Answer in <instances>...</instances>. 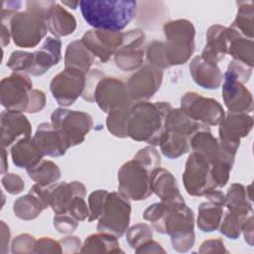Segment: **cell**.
<instances>
[{
    "instance_id": "obj_4",
    "label": "cell",
    "mask_w": 254,
    "mask_h": 254,
    "mask_svg": "<svg viewBox=\"0 0 254 254\" xmlns=\"http://www.w3.org/2000/svg\"><path fill=\"white\" fill-rule=\"evenodd\" d=\"M166 42L165 53L170 66L184 64L191 58L195 44V28L187 19L171 20L163 27Z\"/></svg>"
},
{
    "instance_id": "obj_55",
    "label": "cell",
    "mask_w": 254,
    "mask_h": 254,
    "mask_svg": "<svg viewBox=\"0 0 254 254\" xmlns=\"http://www.w3.org/2000/svg\"><path fill=\"white\" fill-rule=\"evenodd\" d=\"M136 253H166L165 249L156 241L149 240L135 249Z\"/></svg>"
},
{
    "instance_id": "obj_39",
    "label": "cell",
    "mask_w": 254,
    "mask_h": 254,
    "mask_svg": "<svg viewBox=\"0 0 254 254\" xmlns=\"http://www.w3.org/2000/svg\"><path fill=\"white\" fill-rule=\"evenodd\" d=\"M131 107H123L112 110L106 118V128L113 136L124 139L128 137L127 126Z\"/></svg>"
},
{
    "instance_id": "obj_15",
    "label": "cell",
    "mask_w": 254,
    "mask_h": 254,
    "mask_svg": "<svg viewBox=\"0 0 254 254\" xmlns=\"http://www.w3.org/2000/svg\"><path fill=\"white\" fill-rule=\"evenodd\" d=\"M145 34L140 29L123 33V41L114 55L116 65L123 71H134L140 68L144 62Z\"/></svg>"
},
{
    "instance_id": "obj_21",
    "label": "cell",
    "mask_w": 254,
    "mask_h": 254,
    "mask_svg": "<svg viewBox=\"0 0 254 254\" xmlns=\"http://www.w3.org/2000/svg\"><path fill=\"white\" fill-rule=\"evenodd\" d=\"M62 60V42L58 38L48 37L41 48L31 53V64L27 74L40 76Z\"/></svg>"
},
{
    "instance_id": "obj_8",
    "label": "cell",
    "mask_w": 254,
    "mask_h": 254,
    "mask_svg": "<svg viewBox=\"0 0 254 254\" xmlns=\"http://www.w3.org/2000/svg\"><path fill=\"white\" fill-rule=\"evenodd\" d=\"M11 38L14 44L20 48H34L48 30L47 21L33 11L27 10L16 13L9 23Z\"/></svg>"
},
{
    "instance_id": "obj_31",
    "label": "cell",
    "mask_w": 254,
    "mask_h": 254,
    "mask_svg": "<svg viewBox=\"0 0 254 254\" xmlns=\"http://www.w3.org/2000/svg\"><path fill=\"white\" fill-rule=\"evenodd\" d=\"M47 26L49 32L54 35L55 38L59 39L74 32L76 29V20L72 14L56 2L49 15Z\"/></svg>"
},
{
    "instance_id": "obj_45",
    "label": "cell",
    "mask_w": 254,
    "mask_h": 254,
    "mask_svg": "<svg viewBox=\"0 0 254 254\" xmlns=\"http://www.w3.org/2000/svg\"><path fill=\"white\" fill-rule=\"evenodd\" d=\"M37 240L34 236L28 233H22L17 235L11 244V252L13 254L18 253H35Z\"/></svg>"
},
{
    "instance_id": "obj_32",
    "label": "cell",
    "mask_w": 254,
    "mask_h": 254,
    "mask_svg": "<svg viewBox=\"0 0 254 254\" xmlns=\"http://www.w3.org/2000/svg\"><path fill=\"white\" fill-rule=\"evenodd\" d=\"M94 62V56L83 45L81 40L70 42L64 53V66L72 67L88 73Z\"/></svg>"
},
{
    "instance_id": "obj_3",
    "label": "cell",
    "mask_w": 254,
    "mask_h": 254,
    "mask_svg": "<svg viewBox=\"0 0 254 254\" xmlns=\"http://www.w3.org/2000/svg\"><path fill=\"white\" fill-rule=\"evenodd\" d=\"M79 7L85 22L93 29L121 31L135 18L137 2L133 0H82Z\"/></svg>"
},
{
    "instance_id": "obj_19",
    "label": "cell",
    "mask_w": 254,
    "mask_h": 254,
    "mask_svg": "<svg viewBox=\"0 0 254 254\" xmlns=\"http://www.w3.org/2000/svg\"><path fill=\"white\" fill-rule=\"evenodd\" d=\"M46 188L49 204L55 214L66 213L72 200L76 196L85 197L86 195L85 186L78 181H73L70 183H56Z\"/></svg>"
},
{
    "instance_id": "obj_57",
    "label": "cell",
    "mask_w": 254,
    "mask_h": 254,
    "mask_svg": "<svg viewBox=\"0 0 254 254\" xmlns=\"http://www.w3.org/2000/svg\"><path fill=\"white\" fill-rule=\"evenodd\" d=\"M10 228L5 223V221L1 220V253L5 254L8 251V246L10 242Z\"/></svg>"
},
{
    "instance_id": "obj_42",
    "label": "cell",
    "mask_w": 254,
    "mask_h": 254,
    "mask_svg": "<svg viewBox=\"0 0 254 254\" xmlns=\"http://www.w3.org/2000/svg\"><path fill=\"white\" fill-rule=\"evenodd\" d=\"M146 59L149 64L161 70L170 67L165 53V45L162 41H153L147 46Z\"/></svg>"
},
{
    "instance_id": "obj_11",
    "label": "cell",
    "mask_w": 254,
    "mask_h": 254,
    "mask_svg": "<svg viewBox=\"0 0 254 254\" xmlns=\"http://www.w3.org/2000/svg\"><path fill=\"white\" fill-rule=\"evenodd\" d=\"M210 164L198 153L191 152L186 162L183 183L187 192L191 196H204L215 189L210 172Z\"/></svg>"
},
{
    "instance_id": "obj_37",
    "label": "cell",
    "mask_w": 254,
    "mask_h": 254,
    "mask_svg": "<svg viewBox=\"0 0 254 254\" xmlns=\"http://www.w3.org/2000/svg\"><path fill=\"white\" fill-rule=\"evenodd\" d=\"M225 195L224 206L229 211L233 212H241V213H252V203L249 198L246 188L238 183L232 184Z\"/></svg>"
},
{
    "instance_id": "obj_43",
    "label": "cell",
    "mask_w": 254,
    "mask_h": 254,
    "mask_svg": "<svg viewBox=\"0 0 254 254\" xmlns=\"http://www.w3.org/2000/svg\"><path fill=\"white\" fill-rule=\"evenodd\" d=\"M134 159L139 161L150 172L161 167V155L155 146L150 145L140 149L134 156Z\"/></svg>"
},
{
    "instance_id": "obj_27",
    "label": "cell",
    "mask_w": 254,
    "mask_h": 254,
    "mask_svg": "<svg viewBox=\"0 0 254 254\" xmlns=\"http://www.w3.org/2000/svg\"><path fill=\"white\" fill-rule=\"evenodd\" d=\"M228 50L227 28L222 25H212L206 32V44L201 57L210 63L217 64L224 59Z\"/></svg>"
},
{
    "instance_id": "obj_7",
    "label": "cell",
    "mask_w": 254,
    "mask_h": 254,
    "mask_svg": "<svg viewBox=\"0 0 254 254\" xmlns=\"http://www.w3.org/2000/svg\"><path fill=\"white\" fill-rule=\"evenodd\" d=\"M151 172L139 161L132 159L118 170V190L132 200L147 199L153 192L150 188Z\"/></svg>"
},
{
    "instance_id": "obj_49",
    "label": "cell",
    "mask_w": 254,
    "mask_h": 254,
    "mask_svg": "<svg viewBox=\"0 0 254 254\" xmlns=\"http://www.w3.org/2000/svg\"><path fill=\"white\" fill-rule=\"evenodd\" d=\"M66 213L71 215L77 221H83L87 219L89 215V208L87 206V203L84 200V197L76 196L72 200Z\"/></svg>"
},
{
    "instance_id": "obj_30",
    "label": "cell",
    "mask_w": 254,
    "mask_h": 254,
    "mask_svg": "<svg viewBox=\"0 0 254 254\" xmlns=\"http://www.w3.org/2000/svg\"><path fill=\"white\" fill-rule=\"evenodd\" d=\"M209 128L189 117L181 108H172L165 120V131L190 138L195 132Z\"/></svg>"
},
{
    "instance_id": "obj_51",
    "label": "cell",
    "mask_w": 254,
    "mask_h": 254,
    "mask_svg": "<svg viewBox=\"0 0 254 254\" xmlns=\"http://www.w3.org/2000/svg\"><path fill=\"white\" fill-rule=\"evenodd\" d=\"M46 106V94L44 91L39 89H33L30 95V103L26 110L27 113H38Z\"/></svg>"
},
{
    "instance_id": "obj_5",
    "label": "cell",
    "mask_w": 254,
    "mask_h": 254,
    "mask_svg": "<svg viewBox=\"0 0 254 254\" xmlns=\"http://www.w3.org/2000/svg\"><path fill=\"white\" fill-rule=\"evenodd\" d=\"M51 123L69 147L81 144L93 126L92 117L88 113L64 107H59L53 111Z\"/></svg>"
},
{
    "instance_id": "obj_44",
    "label": "cell",
    "mask_w": 254,
    "mask_h": 254,
    "mask_svg": "<svg viewBox=\"0 0 254 254\" xmlns=\"http://www.w3.org/2000/svg\"><path fill=\"white\" fill-rule=\"evenodd\" d=\"M109 191L106 190H97L92 191L88 195V208H89V215L87 220L89 222L98 219L103 211L104 203Z\"/></svg>"
},
{
    "instance_id": "obj_28",
    "label": "cell",
    "mask_w": 254,
    "mask_h": 254,
    "mask_svg": "<svg viewBox=\"0 0 254 254\" xmlns=\"http://www.w3.org/2000/svg\"><path fill=\"white\" fill-rule=\"evenodd\" d=\"M43 154L35 144L33 138L24 137L18 140L11 149V158L13 164L20 169H29L41 160Z\"/></svg>"
},
{
    "instance_id": "obj_53",
    "label": "cell",
    "mask_w": 254,
    "mask_h": 254,
    "mask_svg": "<svg viewBox=\"0 0 254 254\" xmlns=\"http://www.w3.org/2000/svg\"><path fill=\"white\" fill-rule=\"evenodd\" d=\"M199 253H228V251L225 249L224 242L219 239H208L201 243L199 250Z\"/></svg>"
},
{
    "instance_id": "obj_40",
    "label": "cell",
    "mask_w": 254,
    "mask_h": 254,
    "mask_svg": "<svg viewBox=\"0 0 254 254\" xmlns=\"http://www.w3.org/2000/svg\"><path fill=\"white\" fill-rule=\"evenodd\" d=\"M252 214V213H250ZM247 213H241V212H233V211H227L221 219L220 225H219V231L224 236L235 240L239 238L241 234V227L246 218L250 215Z\"/></svg>"
},
{
    "instance_id": "obj_24",
    "label": "cell",
    "mask_w": 254,
    "mask_h": 254,
    "mask_svg": "<svg viewBox=\"0 0 254 254\" xmlns=\"http://www.w3.org/2000/svg\"><path fill=\"white\" fill-rule=\"evenodd\" d=\"M32 138L44 157H60L64 155L67 149L70 148L60 132L53 127L52 123H41Z\"/></svg>"
},
{
    "instance_id": "obj_56",
    "label": "cell",
    "mask_w": 254,
    "mask_h": 254,
    "mask_svg": "<svg viewBox=\"0 0 254 254\" xmlns=\"http://www.w3.org/2000/svg\"><path fill=\"white\" fill-rule=\"evenodd\" d=\"M241 232L243 233L244 240L250 246H253V215L250 214L241 227Z\"/></svg>"
},
{
    "instance_id": "obj_9",
    "label": "cell",
    "mask_w": 254,
    "mask_h": 254,
    "mask_svg": "<svg viewBox=\"0 0 254 254\" xmlns=\"http://www.w3.org/2000/svg\"><path fill=\"white\" fill-rule=\"evenodd\" d=\"M33 82L25 72L13 71L2 78L0 83V102L7 110L26 112L30 103Z\"/></svg>"
},
{
    "instance_id": "obj_26",
    "label": "cell",
    "mask_w": 254,
    "mask_h": 254,
    "mask_svg": "<svg viewBox=\"0 0 254 254\" xmlns=\"http://www.w3.org/2000/svg\"><path fill=\"white\" fill-rule=\"evenodd\" d=\"M150 188L161 201H176L184 199L180 192L177 180L171 172L157 168L150 174Z\"/></svg>"
},
{
    "instance_id": "obj_25",
    "label": "cell",
    "mask_w": 254,
    "mask_h": 254,
    "mask_svg": "<svg viewBox=\"0 0 254 254\" xmlns=\"http://www.w3.org/2000/svg\"><path fill=\"white\" fill-rule=\"evenodd\" d=\"M189 69L193 81L205 89H217L220 87L223 74L217 64L205 61L200 55L192 58Z\"/></svg>"
},
{
    "instance_id": "obj_59",
    "label": "cell",
    "mask_w": 254,
    "mask_h": 254,
    "mask_svg": "<svg viewBox=\"0 0 254 254\" xmlns=\"http://www.w3.org/2000/svg\"><path fill=\"white\" fill-rule=\"evenodd\" d=\"M62 4L63 5H65V6H67V7H69V8H71V9H73V10H75L76 8H77V6L79 5V1H62Z\"/></svg>"
},
{
    "instance_id": "obj_2",
    "label": "cell",
    "mask_w": 254,
    "mask_h": 254,
    "mask_svg": "<svg viewBox=\"0 0 254 254\" xmlns=\"http://www.w3.org/2000/svg\"><path fill=\"white\" fill-rule=\"evenodd\" d=\"M169 102H135L128 118V137L137 142H145L158 146L161 135L165 130V120L172 109Z\"/></svg>"
},
{
    "instance_id": "obj_52",
    "label": "cell",
    "mask_w": 254,
    "mask_h": 254,
    "mask_svg": "<svg viewBox=\"0 0 254 254\" xmlns=\"http://www.w3.org/2000/svg\"><path fill=\"white\" fill-rule=\"evenodd\" d=\"M227 69L231 70L243 83H246L251 76L253 67H251L241 62H238L236 60H232L229 63Z\"/></svg>"
},
{
    "instance_id": "obj_46",
    "label": "cell",
    "mask_w": 254,
    "mask_h": 254,
    "mask_svg": "<svg viewBox=\"0 0 254 254\" xmlns=\"http://www.w3.org/2000/svg\"><path fill=\"white\" fill-rule=\"evenodd\" d=\"M54 227L60 233L69 234L72 233L78 226V222L75 218H73L68 213H61L55 214L54 219Z\"/></svg>"
},
{
    "instance_id": "obj_47",
    "label": "cell",
    "mask_w": 254,
    "mask_h": 254,
    "mask_svg": "<svg viewBox=\"0 0 254 254\" xmlns=\"http://www.w3.org/2000/svg\"><path fill=\"white\" fill-rule=\"evenodd\" d=\"M105 76L102 71L99 69H91L86 74V81H85V87L83 90V93L81 97L88 102H94V91L96 88V85L98 81Z\"/></svg>"
},
{
    "instance_id": "obj_38",
    "label": "cell",
    "mask_w": 254,
    "mask_h": 254,
    "mask_svg": "<svg viewBox=\"0 0 254 254\" xmlns=\"http://www.w3.org/2000/svg\"><path fill=\"white\" fill-rule=\"evenodd\" d=\"M238 10L231 28L238 31L245 38L253 40L254 35V3L252 1L237 2Z\"/></svg>"
},
{
    "instance_id": "obj_23",
    "label": "cell",
    "mask_w": 254,
    "mask_h": 254,
    "mask_svg": "<svg viewBox=\"0 0 254 254\" xmlns=\"http://www.w3.org/2000/svg\"><path fill=\"white\" fill-rule=\"evenodd\" d=\"M190 144L192 152L200 154L210 164V166L223 159H235L234 156L227 154L221 148L218 139L211 134L209 128L195 132L190 137Z\"/></svg>"
},
{
    "instance_id": "obj_18",
    "label": "cell",
    "mask_w": 254,
    "mask_h": 254,
    "mask_svg": "<svg viewBox=\"0 0 254 254\" xmlns=\"http://www.w3.org/2000/svg\"><path fill=\"white\" fill-rule=\"evenodd\" d=\"M222 97L230 113H250L253 110L251 92L231 70L226 69L223 75Z\"/></svg>"
},
{
    "instance_id": "obj_17",
    "label": "cell",
    "mask_w": 254,
    "mask_h": 254,
    "mask_svg": "<svg viewBox=\"0 0 254 254\" xmlns=\"http://www.w3.org/2000/svg\"><path fill=\"white\" fill-rule=\"evenodd\" d=\"M90 53L101 63H107L122 44L123 33L106 29H91L80 39Z\"/></svg>"
},
{
    "instance_id": "obj_10",
    "label": "cell",
    "mask_w": 254,
    "mask_h": 254,
    "mask_svg": "<svg viewBox=\"0 0 254 254\" xmlns=\"http://www.w3.org/2000/svg\"><path fill=\"white\" fill-rule=\"evenodd\" d=\"M189 117L205 126H217L225 116L222 105L215 99L190 91L181 98L180 107Z\"/></svg>"
},
{
    "instance_id": "obj_29",
    "label": "cell",
    "mask_w": 254,
    "mask_h": 254,
    "mask_svg": "<svg viewBox=\"0 0 254 254\" xmlns=\"http://www.w3.org/2000/svg\"><path fill=\"white\" fill-rule=\"evenodd\" d=\"M227 40L229 54L233 60L241 62L251 67L254 66V45L253 40L245 38L235 29L227 28Z\"/></svg>"
},
{
    "instance_id": "obj_36",
    "label": "cell",
    "mask_w": 254,
    "mask_h": 254,
    "mask_svg": "<svg viewBox=\"0 0 254 254\" xmlns=\"http://www.w3.org/2000/svg\"><path fill=\"white\" fill-rule=\"evenodd\" d=\"M26 171L29 178L42 187L52 186L61 178V170L59 166L50 160L43 159Z\"/></svg>"
},
{
    "instance_id": "obj_54",
    "label": "cell",
    "mask_w": 254,
    "mask_h": 254,
    "mask_svg": "<svg viewBox=\"0 0 254 254\" xmlns=\"http://www.w3.org/2000/svg\"><path fill=\"white\" fill-rule=\"evenodd\" d=\"M62 249H63V253H77L80 252V248H81V241L78 237L76 236H66L64 237L60 240Z\"/></svg>"
},
{
    "instance_id": "obj_1",
    "label": "cell",
    "mask_w": 254,
    "mask_h": 254,
    "mask_svg": "<svg viewBox=\"0 0 254 254\" xmlns=\"http://www.w3.org/2000/svg\"><path fill=\"white\" fill-rule=\"evenodd\" d=\"M143 217L159 233L169 234L173 249L185 253L194 244V214L184 199L160 201L148 206Z\"/></svg>"
},
{
    "instance_id": "obj_16",
    "label": "cell",
    "mask_w": 254,
    "mask_h": 254,
    "mask_svg": "<svg viewBox=\"0 0 254 254\" xmlns=\"http://www.w3.org/2000/svg\"><path fill=\"white\" fill-rule=\"evenodd\" d=\"M163 75V70L149 64H143L126 82L131 99L134 102L148 101L160 89Z\"/></svg>"
},
{
    "instance_id": "obj_22",
    "label": "cell",
    "mask_w": 254,
    "mask_h": 254,
    "mask_svg": "<svg viewBox=\"0 0 254 254\" xmlns=\"http://www.w3.org/2000/svg\"><path fill=\"white\" fill-rule=\"evenodd\" d=\"M50 207L46 188L35 184L29 192L17 198L13 203L14 214L23 220H33L46 208Z\"/></svg>"
},
{
    "instance_id": "obj_58",
    "label": "cell",
    "mask_w": 254,
    "mask_h": 254,
    "mask_svg": "<svg viewBox=\"0 0 254 254\" xmlns=\"http://www.w3.org/2000/svg\"><path fill=\"white\" fill-rule=\"evenodd\" d=\"M8 170V161H7V152L5 148H2V162H1V173H4Z\"/></svg>"
},
{
    "instance_id": "obj_41",
    "label": "cell",
    "mask_w": 254,
    "mask_h": 254,
    "mask_svg": "<svg viewBox=\"0 0 254 254\" xmlns=\"http://www.w3.org/2000/svg\"><path fill=\"white\" fill-rule=\"evenodd\" d=\"M153 237V227L147 223H137L126 231V241L134 250Z\"/></svg>"
},
{
    "instance_id": "obj_34",
    "label": "cell",
    "mask_w": 254,
    "mask_h": 254,
    "mask_svg": "<svg viewBox=\"0 0 254 254\" xmlns=\"http://www.w3.org/2000/svg\"><path fill=\"white\" fill-rule=\"evenodd\" d=\"M223 206L211 200L201 202L196 219L198 229L202 232H212L218 229L223 215Z\"/></svg>"
},
{
    "instance_id": "obj_14",
    "label": "cell",
    "mask_w": 254,
    "mask_h": 254,
    "mask_svg": "<svg viewBox=\"0 0 254 254\" xmlns=\"http://www.w3.org/2000/svg\"><path fill=\"white\" fill-rule=\"evenodd\" d=\"M94 101L107 114L117 108L131 107L135 103L129 95L126 82L111 76H103L98 81Z\"/></svg>"
},
{
    "instance_id": "obj_12",
    "label": "cell",
    "mask_w": 254,
    "mask_h": 254,
    "mask_svg": "<svg viewBox=\"0 0 254 254\" xmlns=\"http://www.w3.org/2000/svg\"><path fill=\"white\" fill-rule=\"evenodd\" d=\"M85 81L86 73L76 68L65 67L53 77L50 90L58 104L69 106L82 95Z\"/></svg>"
},
{
    "instance_id": "obj_13",
    "label": "cell",
    "mask_w": 254,
    "mask_h": 254,
    "mask_svg": "<svg viewBox=\"0 0 254 254\" xmlns=\"http://www.w3.org/2000/svg\"><path fill=\"white\" fill-rule=\"evenodd\" d=\"M218 126V141L221 148L235 157L240 140L248 136L253 128V118L247 113L228 112Z\"/></svg>"
},
{
    "instance_id": "obj_50",
    "label": "cell",
    "mask_w": 254,
    "mask_h": 254,
    "mask_svg": "<svg viewBox=\"0 0 254 254\" xmlns=\"http://www.w3.org/2000/svg\"><path fill=\"white\" fill-rule=\"evenodd\" d=\"M35 253H63L60 241L51 237H41L36 242Z\"/></svg>"
},
{
    "instance_id": "obj_48",
    "label": "cell",
    "mask_w": 254,
    "mask_h": 254,
    "mask_svg": "<svg viewBox=\"0 0 254 254\" xmlns=\"http://www.w3.org/2000/svg\"><path fill=\"white\" fill-rule=\"evenodd\" d=\"M1 184H2V187L10 194H18L22 192L25 189L24 180L19 175L14 173L3 175L1 179Z\"/></svg>"
},
{
    "instance_id": "obj_35",
    "label": "cell",
    "mask_w": 254,
    "mask_h": 254,
    "mask_svg": "<svg viewBox=\"0 0 254 254\" xmlns=\"http://www.w3.org/2000/svg\"><path fill=\"white\" fill-rule=\"evenodd\" d=\"M189 137L165 131L159 140L162 154L169 159H177L190 150Z\"/></svg>"
},
{
    "instance_id": "obj_6",
    "label": "cell",
    "mask_w": 254,
    "mask_h": 254,
    "mask_svg": "<svg viewBox=\"0 0 254 254\" xmlns=\"http://www.w3.org/2000/svg\"><path fill=\"white\" fill-rule=\"evenodd\" d=\"M131 203L129 199L119 191L109 192L103 207L101 216L98 218L97 231L123 236L130 223Z\"/></svg>"
},
{
    "instance_id": "obj_33",
    "label": "cell",
    "mask_w": 254,
    "mask_h": 254,
    "mask_svg": "<svg viewBox=\"0 0 254 254\" xmlns=\"http://www.w3.org/2000/svg\"><path fill=\"white\" fill-rule=\"evenodd\" d=\"M81 253H123L117 237L106 232L89 235L80 248Z\"/></svg>"
},
{
    "instance_id": "obj_20",
    "label": "cell",
    "mask_w": 254,
    "mask_h": 254,
    "mask_svg": "<svg viewBox=\"0 0 254 254\" xmlns=\"http://www.w3.org/2000/svg\"><path fill=\"white\" fill-rule=\"evenodd\" d=\"M1 148H7L21 138L31 137L32 126L23 112L5 110L0 117Z\"/></svg>"
}]
</instances>
